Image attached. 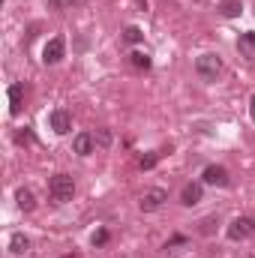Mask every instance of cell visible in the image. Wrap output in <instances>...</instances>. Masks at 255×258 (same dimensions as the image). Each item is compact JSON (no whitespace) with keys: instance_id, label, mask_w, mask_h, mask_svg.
Segmentation results:
<instances>
[{"instance_id":"1","label":"cell","mask_w":255,"mask_h":258,"mask_svg":"<svg viewBox=\"0 0 255 258\" xmlns=\"http://www.w3.org/2000/svg\"><path fill=\"white\" fill-rule=\"evenodd\" d=\"M48 192H51L54 201L66 204V201H72V195H75V180H72L69 174H54V177L48 180Z\"/></svg>"},{"instance_id":"2","label":"cell","mask_w":255,"mask_h":258,"mask_svg":"<svg viewBox=\"0 0 255 258\" xmlns=\"http://www.w3.org/2000/svg\"><path fill=\"white\" fill-rule=\"evenodd\" d=\"M195 72H198L204 81H216V75L222 72V60H219L216 54H201V57L195 60Z\"/></svg>"},{"instance_id":"3","label":"cell","mask_w":255,"mask_h":258,"mask_svg":"<svg viewBox=\"0 0 255 258\" xmlns=\"http://www.w3.org/2000/svg\"><path fill=\"white\" fill-rule=\"evenodd\" d=\"M255 234V219L252 216H237V219H231V225H228V237L231 240H246V237H252Z\"/></svg>"},{"instance_id":"4","label":"cell","mask_w":255,"mask_h":258,"mask_svg":"<svg viewBox=\"0 0 255 258\" xmlns=\"http://www.w3.org/2000/svg\"><path fill=\"white\" fill-rule=\"evenodd\" d=\"M63 51H66L63 36H54V39H48V45H45V51H42V60H45L48 66L60 63V60H63Z\"/></svg>"},{"instance_id":"5","label":"cell","mask_w":255,"mask_h":258,"mask_svg":"<svg viewBox=\"0 0 255 258\" xmlns=\"http://www.w3.org/2000/svg\"><path fill=\"white\" fill-rule=\"evenodd\" d=\"M162 201H168V192L165 189H147V192L141 195L138 207L141 210H156V207H162Z\"/></svg>"},{"instance_id":"6","label":"cell","mask_w":255,"mask_h":258,"mask_svg":"<svg viewBox=\"0 0 255 258\" xmlns=\"http://www.w3.org/2000/svg\"><path fill=\"white\" fill-rule=\"evenodd\" d=\"M48 123H51V129H54L57 135H66V132L72 129V117H69V111H66V108H57V111H51Z\"/></svg>"},{"instance_id":"7","label":"cell","mask_w":255,"mask_h":258,"mask_svg":"<svg viewBox=\"0 0 255 258\" xmlns=\"http://www.w3.org/2000/svg\"><path fill=\"white\" fill-rule=\"evenodd\" d=\"M204 183H210V186H228V171L222 165H207L204 168Z\"/></svg>"},{"instance_id":"8","label":"cell","mask_w":255,"mask_h":258,"mask_svg":"<svg viewBox=\"0 0 255 258\" xmlns=\"http://www.w3.org/2000/svg\"><path fill=\"white\" fill-rule=\"evenodd\" d=\"M9 114L15 117V114H21V93H24V87L21 84H9Z\"/></svg>"},{"instance_id":"9","label":"cell","mask_w":255,"mask_h":258,"mask_svg":"<svg viewBox=\"0 0 255 258\" xmlns=\"http://www.w3.org/2000/svg\"><path fill=\"white\" fill-rule=\"evenodd\" d=\"M72 147H75V153H78V156H90V153H93V135H87V132L75 135Z\"/></svg>"},{"instance_id":"10","label":"cell","mask_w":255,"mask_h":258,"mask_svg":"<svg viewBox=\"0 0 255 258\" xmlns=\"http://www.w3.org/2000/svg\"><path fill=\"white\" fill-rule=\"evenodd\" d=\"M201 192H204V189H201V183H186L180 198H183V204H186V207H195V204L201 201Z\"/></svg>"},{"instance_id":"11","label":"cell","mask_w":255,"mask_h":258,"mask_svg":"<svg viewBox=\"0 0 255 258\" xmlns=\"http://www.w3.org/2000/svg\"><path fill=\"white\" fill-rule=\"evenodd\" d=\"M237 48H240V54H243V57H249V60H255V33H252V30L240 36Z\"/></svg>"},{"instance_id":"12","label":"cell","mask_w":255,"mask_h":258,"mask_svg":"<svg viewBox=\"0 0 255 258\" xmlns=\"http://www.w3.org/2000/svg\"><path fill=\"white\" fill-rule=\"evenodd\" d=\"M30 249V240L21 234V231H15L12 237H9V252H15V255H21V252H27Z\"/></svg>"},{"instance_id":"13","label":"cell","mask_w":255,"mask_h":258,"mask_svg":"<svg viewBox=\"0 0 255 258\" xmlns=\"http://www.w3.org/2000/svg\"><path fill=\"white\" fill-rule=\"evenodd\" d=\"M240 9H243V0H222V6H219V12H222L225 18L240 15Z\"/></svg>"},{"instance_id":"14","label":"cell","mask_w":255,"mask_h":258,"mask_svg":"<svg viewBox=\"0 0 255 258\" xmlns=\"http://www.w3.org/2000/svg\"><path fill=\"white\" fill-rule=\"evenodd\" d=\"M15 201H18V207H21V210H33V204H36L30 189H18V192H15Z\"/></svg>"},{"instance_id":"15","label":"cell","mask_w":255,"mask_h":258,"mask_svg":"<svg viewBox=\"0 0 255 258\" xmlns=\"http://www.w3.org/2000/svg\"><path fill=\"white\" fill-rule=\"evenodd\" d=\"M129 60H132L135 69H150V57H147L144 51H132V54H129Z\"/></svg>"},{"instance_id":"16","label":"cell","mask_w":255,"mask_h":258,"mask_svg":"<svg viewBox=\"0 0 255 258\" xmlns=\"http://www.w3.org/2000/svg\"><path fill=\"white\" fill-rule=\"evenodd\" d=\"M198 225H201V228H198L201 234H213V225H219V219H216V216H207V219H201Z\"/></svg>"},{"instance_id":"17","label":"cell","mask_w":255,"mask_h":258,"mask_svg":"<svg viewBox=\"0 0 255 258\" xmlns=\"http://www.w3.org/2000/svg\"><path fill=\"white\" fill-rule=\"evenodd\" d=\"M141 36H144V33H141L138 27H126V33H123V39L132 42V45H135V42H141Z\"/></svg>"},{"instance_id":"18","label":"cell","mask_w":255,"mask_h":258,"mask_svg":"<svg viewBox=\"0 0 255 258\" xmlns=\"http://www.w3.org/2000/svg\"><path fill=\"white\" fill-rule=\"evenodd\" d=\"M156 162H159V153H147V156H141V168H144V171H150Z\"/></svg>"},{"instance_id":"19","label":"cell","mask_w":255,"mask_h":258,"mask_svg":"<svg viewBox=\"0 0 255 258\" xmlns=\"http://www.w3.org/2000/svg\"><path fill=\"white\" fill-rule=\"evenodd\" d=\"M105 240H108V231H105V228H102V231H96V234H93V246H102V243H105Z\"/></svg>"},{"instance_id":"20","label":"cell","mask_w":255,"mask_h":258,"mask_svg":"<svg viewBox=\"0 0 255 258\" xmlns=\"http://www.w3.org/2000/svg\"><path fill=\"white\" fill-rule=\"evenodd\" d=\"M180 243H186V237H171V240L165 243V249H171V246H180Z\"/></svg>"},{"instance_id":"21","label":"cell","mask_w":255,"mask_h":258,"mask_svg":"<svg viewBox=\"0 0 255 258\" xmlns=\"http://www.w3.org/2000/svg\"><path fill=\"white\" fill-rule=\"evenodd\" d=\"M99 144H111V135H108V132H105V129H102V132H99Z\"/></svg>"},{"instance_id":"22","label":"cell","mask_w":255,"mask_h":258,"mask_svg":"<svg viewBox=\"0 0 255 258\" xmlns=\"http://www.w3.org/2000/svg\"><path fill=\"white\" fill-rule=\"evenodd\" d=\"M249 114H252V120H255V96L249 99Z\"/></svg>"},{"instance_id":"23","label":"cell","mask_w":255,"mask_h":258,"mask_svg":"<svg viewBox=\"0 0 255 258\" xmlns=\"http://www.w3.org/2000/svg\"><path fill=\"white\" fill-rule=\"evenodd\" d=\"M138 6H141V9H144V6H147V0H138Z\"/></svg>"},{"instance_id":"24","label":"cell","mask_w":255,"mask_h":258,"mask_svg":"<svg viewBox=\"0 0 255 258\" xmlns=\"http://www.w3.org/2000/svg\"><path fill=\"white\" fill-rule=\"evenodd\" d=\"M66 3H75V0H66Z\"/></svg>"}]
</instances>
